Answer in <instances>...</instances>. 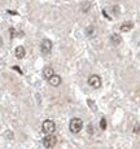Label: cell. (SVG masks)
Listing matches in <instances>:
<instances>
[{
    "label": "cell",
    "mask_w": 140,
    "mask_h": 149,
    "mask_svg": "<svg viewBox=\"0 0 140 149\" xmlns=\"http://www.w3.org/2000/svg\"><path fill=\"white\" fill-rule=\"evenodd\" d=\"M83 128V121L81 118H73L69 123V130L73 134H78L81 132V130Z\"/></svg>",
    "instance_id": "6da1fadb"
},
{
    "label": "cell",
    "mask_w": 140,
    "mask_h": 149,
    "mask_svg": "<svg viewBox=\"0 0 140 149\" xmlns=\"http://www.w3.org/2000/svg\"><path fill=\"white\" fill-rule=\"evenodd\" d=\"M42 128H43V132L44 134H47V135H52L56 130V125H55V122L51 121V119H45V121L43 122Z\"/></svg>",
    "instance_id": "7a4b0ae2"
},
{
    "label": "cell",
    "mask_w": 140,
    "mask_h": 149,
    "mask_svg": "<svg viewBox=\"0 0 140 149\" xmlns=\"http://www.w3.org/2000/svg\"><path fill=\"white\" fill-rule=\"evenodd\" d=\"M57 144V137L55 135H47L43 139V145L45 148H53Z\"/></svg>",
    "instance_id": "3957f363"
},
{
    "label": "cell",
    "mask_w": 140,
    "mask_h": 149,
    "mask_svg": "<svg viewBox=\"0 0 140 149\" xmlns=\"http://www.w3.org/2000/svg\"><path fill=\"white\" fill-rule=\"evenodd\" d=\"M52 47H53L52 42H51L49 39H44V40L42 42V44H40V51H42V53H43V54H49L51 51H52Z\"/></svg>",
    "instance_id": "277c9868"
},
{
    "label": "cell",
    "mask_w": 140,
    "mask_h": 149,
    "mask_svg": "<svg viewBox=\"0 0 140 149\" xmlns=\"http://www.w3.org/2000/svg\"><path fill=\"white\" fill-rule=\"evenodd\" d=\"M88 84L93 88H100L101 87V78L99 75H96V74H93V75H91L88 78Z\"/></svg>",
    "instance_id": "5b68a950"
},
{
    "label": "cell",
    "mask_w": 140,
    "mask_h": 149,
    "mask_svg": "<svg viewBox=\"0 0 140 149\" xmlns=\"http://www.w3.org/2000/svg\"><path fill=\"white\" fill-rule=\"evenodd\" d=\"M25 54H26V51H25V48L22 47V45L16 47V49H14V56H16L17 58H24Z\"/></svg>",
    "instance_id": "8992f818"
},
{
    "label": "cell",
    "mask_w": 140,
    "mask_h": 149,
    "mask_svg": "<svg viewBox=\"0 0 140 149\" xmlns=\"http://www.w3.org/2000/svg\"><path fill=\"white\" fill-rule=\"evenodd\" d=\"M61 81H62L61 77H60V75H56V74H53V77H52V78H51L48 82H49L51 86H53V87H57V86L61 84Z\"/></svg>",
    "instance_id": "52a82bcc"
},
{
    "label": "cell",
    "mask_w": 140,
    "mask_h": 149,
    "mask_svg": "<svg viewBox=\"0 0 140 149\" xmlns=\"http://www.w3.org/2000/svg\"><path fill=\"white\" fill-rule=\"evenodd\" d=\"M43 75H44L45 79H48V81H49V79L53 77V69L51 66H45L44 69H43Z\"/></svg>",
    "instance_id": "ba28073f"
},
{
    "label": "cell",
    "mask_w": 140,
    "mask_h": 149,
    "mask_svg": "<svg viewBox=\"0 0 140 149\" xmlns=\"http://www.w3.org/2000/svg\"><path fill=\"white\" fill-rule=\"evenodd\" d=\"M121 42H122V38L119 34H112V36H110V43H112V44L118 45Z\"/></svg>",
    "instance_id": "9c48e42d"
},
{
    "label": "cell",
    "mask_w": 140,
    "mask_h": 149,
    "mask_svg": "<svg viewBox=\"0 0 140 149\" xmlns=\"http://www.w3.org/2000/svg\"><path fill=\"white\" fill-rule=\"evenodd\" d=\"M132 27H134V24L131 21H127V22H125V24L121 25V30L123 31V33H127V31H130Z\"/></svg>",
    "instance_id": "30bf717a"
},
{
    "label": "cell",
    "mask_w": 140,
    "mask_h": 149,
    "mask_svg": "<svg viewBox=\"0 0 140 149\" xmlns=\"http://www.w3.org/2000/svg\"><path fill=\"white\" fill-rule=\"evenodd\" d=\"M81 8H82V12H88V9L91 8V3L90 1H84L81 4Z\"/></svg>",
    "instance_id": "8fae6325"
},
{
    "label": "cell",
    "mask_w": 140,
    "mask_h": 149,
    "mask_svg": "<svg viewBox=\"0 0 140 149\" xmlns=\"http://www.w3.org/2000/svg\"><path fill=\"white\" fill-rule=\"evenodd\" d=\"M86 34H87L88 36H95V27L93 26H88L87 27V30H86Z\"/></svg>",
    "instance_id": "7c38bea8"
},
{
    "label": "cell",
    "mask_w": 140,
    "mask_h": 149,
    "mask_svg": "<svg viewBox=\"0 0 140 149\" xmlns=\"http://www.w3.org/2000/svg\"><path fill=\"white\" fill-rule=\"evenodd\" d=\"M100 128H101V130L107 128V119L105 118H101V121H100Z\"/></svg>",
    "instance_id": "4fadbf2b"
},
{
    "label": "cell",
    "mask_w": 140,
    "mask_h": 149,
    "mask_svg": "<svg viewBox=\"0 0 140 149\" xmlns=\"http://www.w3.org/2000/svg\"><path fill=\"white\" fill-rule=\"evenodd\" d=\"M139 131H140V126L138 125V123H136V125H135V127H134V132H136V134H138Z\"/></svg>",
    "instance_id": "5bb4252c"
},
{
    "label": "cell",
    "mask_w": 140,
    "mask_h": 149,
    "mask_svg": "<svg viewBox=\"0 0 140 149\" xmlns=\"http://www.w3.org/2000/svg\"><path fill=\"white\" fill-rule=\"evenodd\" d=\"M88 105H90V107H92L93 110H96V107H95V105H93V101H91V100H88Z\"/></svg>",
    "instance_id": "9a60e30c"
},
{
    "label": "cell",
    "mask_w": 140,
    "mask_h": 149,
    "mask_svg": "<svg viewBox=\"0 0 140 149\" xmlns=\"http://www.w3.org/2000/svg\"><path fill=\"white\" fill-rule=\"evenodd\" d=\"M88 132H90V134H92V126H88Z\"/></svg>",
    "instance_id": "2e32d148"
},
{
    "label": "cell",
    "mask_w": 140,
    "mask_h": 149,
    "mask_svg": "<svg viewBox=\"0 0 140 149\" xmlns=\"http://www.w3.org/2000/svg\"><path fill=\"white\" fill-rule=\"evenodd\" d=\"M13 69H14V70H18V73H22V71H21V69H20V68H17V66H13Z\"/></svg>",
    "instance_id": "e0dca14e"
},
{
    "label": "cell",
    "mask_w": 140,
    "mask_h": 149,
    "mask_svg": "<svg viewBox=\"0 0 140 149\" xmlns=\"http://www.w3.org/2000/svg\"><path fill=\"white\" fill-rule=\"evenodd\" d=\"M3 45V40H1V38H0V47Z\"/></svg>",
    "instance_id": "ac0fdd59"
}]
</instances>
